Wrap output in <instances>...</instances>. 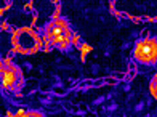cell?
<instances>
[{
    "label": "cell",
    "instance_id": "obj_5",
    "mask_svg": "<svg viewBox=\"0 0 157 117\" xmlns=\"http://www.w3.org/2000/svg\"><path fill=\"white\" fill-rule=\"evenodd\" d=\"M21 117H45V114L37 111V109H31V111H26Z\"/></svg>",
    "mask_w": 157,
    "mask_h": 117
},
{
    "label": "cell",
    "instance_id": "obj_6",
    "mask_svg": "<svg viewBox=\"0 0 157 117\" xmlns=\"http://www.w3.org/2000/svg\"><path fill=\"white\" fill-rule=\"evenodd\" d=\"M151 93L154 95V98H155V77L151 80Z\"/></svg>",
    "mask_w": 157,
    "mask_h": 117
},
{
    "label": "cell",
    "instance_id": "obj_1",
    "mask_svg": "<svg viewBox=\"0 0 157 117\" xmlns=\"http://www.w3.org/2000/svg\"><path fill=\"white\" fill-rule=\"evenodd\" d=\"M42 34H44V39L48 45L56 47L59 50H66L72 43V31H71L67 21L63 18L50 19L45 24Z\"/></svg>",
    "mask_w": 157,
    "mask_h": 117
},
{
    "label": "cell",
    "instance_id": "obj_2",
    "mask_svg": "<svg viewBox=\"0 0 157 117\" xmlns=\"http://www.w3.org/2000/svg\"><path fill=\"white\" fill-rule=\"evenodd\" d=\"M133 60L140 64L154 66L157 63V40L155 37H144L136 42L133 48Z\"/></svg>",
    "mask_w": 157,
    "mask_h": 117
},
{
    "label": "cell",
    "instance_id": "obj_3",
    "mask_svg": "<svg viewBox=\"0 0 157 117\" xmlns=\"http://www.w3.org/2000/svg\"><path fill=\"white\" fill-rule=\"evenodd\" d=\"M15 45L21 53H34L40 47V39L31 29H21L15 35Z\"/></svg>",
    "mask_w": 157,
    "mask_h": 117
},
{
    "label": "cell",
    "instance_id": "obj_4",
    "mask_svg": "<svg viewBox=\"0 0 157 117\" xmlns=\"http://www.w3.org/2000/svg\"><path fill=\"white\" fill-rule=\"evenodd\" d=\"M21 82H23V76H21V71L16 66H3V69L0 71V87L3 90H18Z\"/></svg>",
    "mask_w": 157,
    "mask_h": 117
}]
</instances>
